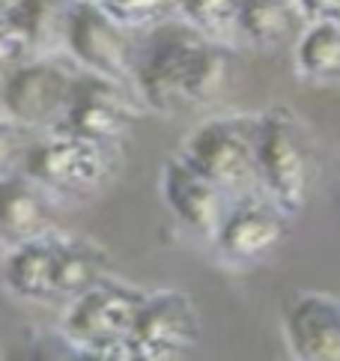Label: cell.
Here are the masks:
<instances>
[{"label":"cell","mask_w":340,"mask_h":361,"mask_svg":"<svg viewBox=\"0 0 340 361\" xmlns=\"http://www.w3.org/2000/svg\"><path fill=\"white\" fill-rule=\"evenodd\" d=\"M227 72L218 39L194 24L159 21L143 36L135 69V93L155 114H179L212 99Z\"/></svg>","instance_id":"obj_1"},{"label":"cell","mask_w":340,"mask_h":361,"mask_svg":"<svg viewBox=\"0 0 340 361\" xmlns=\"http://www.w3.org/2000/svg\"><path fill=\"white\" fill-rule=\"evenodd\" d=\"M313 173H317L313 140L298 114L286 105H274L260 114L257 176L263 195H269L293 218L308 206Z\"/></svg>","instance_id":"obj_2"},{"label":"cell","mask_w":340,"mask_h":361,"mask_svg":"<svg viewBox=\"0 0 340 361\" xmlns=\"http://www.w3.org/2000/svg\"><path fill=\"white\" fill-rule=\"evenodd\" d=\"M260 117H212L182 140L179 156L194 164L230 195H245L248 185H260L257 176Z\"/></svg>","instance_id":"obj_3"},{"label":"cell","mask_w":340,"mask_h":361,"mask_svg":"<svg viewBox=\"0 0 340 361\" xmlns=\"http://www.w3.org/2000/svg\"><path fill=\"white\" fill-rule=\"evenodd\" d=\"M78 75L81 72L75 66L48 54H36L12 72L0 75L6 117L24 126L28 132L57 128L66 117Z\"/></svg>","instance_id":"obj_4"},{"label":"cell","mask_w":340,"mask_h":361,"mask_svg":"<svg viewBox=\"0 0 340 361\" xmlns=\"http://www.w3.org/2000/svg\"><path fill=\"white\" fill-rule=\"evenodd\" d=\"M111 144L72 135L66 128L51 132L30 144L21 171L48 191L60 195H90L104 185L111 173Z\"/></svg>","instance_id":"obj_5"},{"label":"cell","mask_w":340,"mask_h":361,"mask_svg":"<svg viewBox=\"0 0 340 361\" xmlns=\"http://www.w3.org/2000/svg\"><path fill=\"white\" fill-rule=\"evenodd\" d=\"M66 48L81 69L135 87L140 51V45L135 42V30L116 21L102 0H75L66 30Z\"/></svg>","instance_id":"obj_6"},{"label":"cell","mask_w":340,"mask_h":361,"mask_svg":"<svg viewBox=\"0 0 340 361\" xmlns=\"http://www.w3.org/2000/svg\"><path fill=\"white\" fill-rule=\"evenodd\" d=\"M143 302H147V293L128 287L123 281L102 278L72 299V307L63 317V331L78 346L126 343Z\"/></svg>","instance_id":"obj_7"},{"label":"cell","mask_w":340,"mask_h":361,"mask_svg":"<svg viewBox=\"0 0 340 361\" xmlns=\"http://www.w3.org/2000/svg\"><path fill=\"white\" fill-rule=\"evenodd\" d=\"M200 341V314L188 293H147L126 346L138 361H174Z\"/></svg>","instance_id":"obj_8"},{"label":"cell","mask_w":340,"mask_h":361,"mask_svg":"<svg viewBox=\"0 0 340 361\" xmlns=\"http://www.w3.org/2000/svg\"><path fill=\"white\" fill-rule=\"evenodd\" d=\"M135 120L138 108L126 84L81 69L66 117L57 128H66V132L90 140H102V144H114L128 132V126Z\"/></svg>","instance_id":"obj_9"},{"label":"cell","mask_w":340,"mask_h":361,"mask_svg":"<svg viewBox=\"0 0 340 361\" xmlns=\"http://www.w3.org/2000/svg\"><path fill=\"white\" fill-rule=\"evenodd\" d=\"M162 197L167 203V209L191 233L212 239V242L233 206L230 191L224 185H218L212 176L198 171L182 156L167 159L162 167Z\"/></svg>","instance_id":"obj_10"},{"label":"cell","mask_w":340,"mask_h":361,"mask_svg":"<svg viewBox=\"0 0 340 361\" xmlns=\"http://www.w3.org/2000/svg\"><path fill=\"white\" fill-rule=\"evenodd\" d=\"M286 215L269 195H239L221 224L215 245L224 260L251 266L269 257L286 236Z\"/></svg>","instance_id":"obj_11"},{"label":"cell","mask_w":340,"mask_h":361,"mask_svg":"<svg viewBox=\"0 0 340 361\" xmlns=\"http://www.w3.org/2000/svg\"><path fill=\"white\" fill-rule=\"evenodd\" d=\"M286 343L296 361H340V302L325 293H298L284 311Z\"/></svg>","instance_id":"obj_12"},{"label":"cell","mask_w":340,"mask_h":361,"mask_svg":"<svg viewBox=\"0 0 340 361\" xmlns=\"http://www.w3.org/2000/svg\"><path fill=\"white\" fill-rule=\"evenodd\" d=\"M57 263H60V236L45 233L39 239H28L21 245H12L4 263V281L21 299L51 302L60 295Z\"/></svg>","instance_id":"obj_13"},{"label":"cell","mask_w":340,"mask_h":361,"mask_svg":"<svg viewBox=\"0 0 340 361\" xmlns=\"http://www.w3.org/2000/svg\"><path fill=\"white\" fill-rule=\"evenodd\" d=\"M51 233V212L42 185L28 173L0 176V236L12 245Z\"/></svg>","instance_id":"obj_14"},{"label":"cell","mask_w":340,"mask_h":361,"mask_svg":"<svg viewBox=\"0 0 340 361\" xmlns=\"http://www.w3.org/2000/svg\"><path fill=\"white\" fill-rule=\"evenodd\" d=\"M305 12L296 0H242L239 33L254 48L274 51L293 39Z\"/></svg>","instance_id":"obj_15"},{"label":"cell","mask_w":340,"mask_h":361,"mask_svg":"<svg viewBox=\"0 0 340 361\" xmlns=\"http://www.w3.org/2000/svg\"><path fill=\"white\" fill-rule=\"evenodd\" d=\"M75 0H12L6 16L28 33L36 54L66 45L69 16Z\"/></svg>","instance_id":"obj_16"},{"label":"cell","mask_w":340,"mask_h":361,"mask_svg":"<svg viewBox=\"0 0 340 361\" xmlns=\"http://www.w3.org/2000/svg\"><path fill=\"white\" fill-rule=\"evenodd\" d=\"M102 278H108V254L93 239L60 236V263H57L60 295L75 299V295H81Z\"/></svg>","instance_id":"obj_17"},{"label":"cell","mask_w":340,"mask_h":361,"mask_svg":"<svg viewBox=\"0 0 340 361\" xmlns=\"http://www.w3.org/2000/svg\"><path fill=\"white\" fill-rule=\"evenodd\" d=\"M296 66L310 81L340 78V21H310L296 42Z\"/></svg>","instance_id":"obj_18"},{"label":"cell","mask_w":340,"mask_h":361,"mask_svg":"<svg viewBox=\"0 0 340 361\" xmlns=\"http://www.w3.org/2000/svg\"><path fill=\"white\" fill-rule=\"evenodd\" d=\"M176 9L188 24H194L212 39H224L227 33L239 30L242 0H179Z\"/></svg>","instance_id":"obj_19"},{"label":"cell","mask_w":340,"mask_h":361,"mask_svg":"<svg viewBox=\"0 0 340 361\" xmlns=\"http://www.w3.org/2000/svg\"><path fill=\"white\" fill-rule=\"evenodd\" d=\"M102 4L116 21H123L132 30H138V27L159 24L170 9L179 6V0H102Z\"/></svg>","instance_id":"obj_20"},{"label":"cell","mask_w":340,"mask_h":361,"mask_svg":"<svg viewBox=\"0 0 340 361\" xmlns=\"http://www.w3.org/2000/svg\"><path fill=\"white\" fill-rule=\"evenodd\" d=\"M36 57V48L9 16H0V75L12 72L21 63Z\"/></svg>","instance_id":"obj_21"},{"label":"cell","mask_w":340,"mask_h":361,"mask_svg":"<svg viewBox=\"0 0 340 361\" xmlns=\"http://www.w3.org/2000/svg\"><path fill=\"white\" fill-rule=\"evenodd\" d=\"M28 343L33 361H78V350H81L72 338H66V331L28 329Z\"/></svg>","instance_id":"obj_22"},{"label":"cell","mask_w":340,"mask_h":361,"mask_svg":"<svg viewBox=\"0 0 340 361\" xmlns=\"http://www.w3.org/2000/svg\"><path fill=\"white\" fill-rule=\"evenodd\" d=\"M28 128L18 126L16 120L0 117V176L16 173V167L24 164V156L30 149Z\"/></svg>","instance_id":"obj_23"},{"label":"cell","mask_w":340,"mask_h":361,"mask_svg":"<svg viewBox=\"0 0 340 361\" xmlns=\"http://www.w3.org/2000/svg\"><path fill=\"white\" fill-rule=\"evenodd\" d=\"M132 350L126 343L116 346H81L78 350V361H132Z\"/></svg>","instance_id":"obj_24"},{"label":"cell","mask_w":340,"mask_h":361,"mask_svg":"<svg viewBox=\"0 0 340 361\" xmlns=\"http://www.w3.org/2000/svg\"><path fill=\"white\" fill-rule=\"evenodd\" d=\"M308 21H340V0H296Z\"/></svg>","instance_id":"obj_25"},{"label":"cell","mask_w":340,"mask_h":361,"mask_svg":"<svg viewBox=\"0 0 340 361\" xmlns=\"http://www.w3.org/2000/svg\"><path fill=\"white\" fill-rule=\"evenodd\" d=\"M4 361H33V358H30V343H28V329L18 331L16 338L6 343Z\"/></svg>","instance_id":"obj_26"},{"label":"cell","mask_w":340,"mask_h":361,"mask_svg":"<svg viewBox=\"0 0 340 361\" xmlns=\"http://www.w3.org/2000/svg\"><path fill=\"white\" fill-rule=\"evenodd\" d=\"M0 117H6V105H4V78H0Z\"/></svg>","instance_id":"obj_27"},{"label":"cell","mask_w":340,"mask_h":361,"mask_svg":"<svg viewBox=\"0 0 340 361\" xmlns=\"http://www.w3.org/2000/svg\"><path fill=\"white\" fill-rule=\"evenodd\" d=\"M9 6H12V0H0V16H6Z\"/></svg>","instance_id":"obj_28"},{"label":"cell","mask_w":340,"mask_h":361,"mask_svg":"<svg viewBox=\"0 0 340 361\" xmlns=\"http://www.w3.org/2000/svg\"><path fill=\"white\" fill-rule=\"evenodd\" d=\"M132 361H138V358H132Z\"/></svg>","instance_id":"obj_29"}]
</instances>
